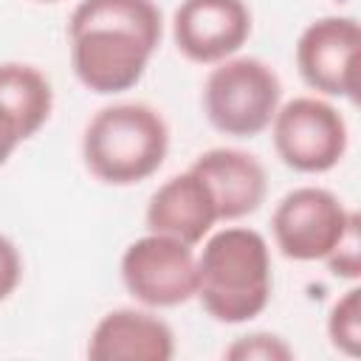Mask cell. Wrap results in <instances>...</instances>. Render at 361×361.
<instances>
[{"mask_svg":"<svg viewBox=\"0 0 361 361\" xmlns=\"http://www.w3.org/2000/svg\"><path fill=\"white\" fill-rule=\"evenodd\" d=\"M76 79L99 93L135 87L161 45L164 17L152 0H79L68 20Z\"/></svg>","mask_w":361,"mask_h":361,"instance_id":"obj_1","label":"cell"},{"mask_svg":"<svg viewBox=\"0 0 361 361\" xmlns=\"http://www.w3.org/2000/svg\"><path fill=\"white\" fill-rule=\"evenodd\" d=\"M274 290L268 240L248 226H226L206 237L197 254V290L203 310L223 324L259 316Z\"/></svg>","mask_w":361,"mask_h":361,"instance_id":"obj_2","label":"cell"},{"mask_svg":"<svg viewBox=\"0 0 361 361\" xmlns=\"http://www.w3.org/2000/svg\"><path fill=\"white\" fill-rule=\"evenodd\" d=\"M169 149L164 116L141 102L102 107L85 127L82 158L93 178L110 186H133L155 175Z\"/></svg>","mask_w":361,"mask_h":361,"instance_id":"obj_3","label":"cell"},{"mask_svg":"<svg viewBox=\"0 0 361 361\" xmlns=\"http://www.w3.org/2000/svg\"><path fill=\"white\" fill-rule=\"evenodd\" d=\"M279 104L282 82L276 71L257 56H228L217 62L203 85V113L223 135H259L271 127Z\"/></svg>","mask_w":361,"mask_h":361,"instance_id":"obj_4","label":"cell"},{"mask_svg":"<svg viewBox=\"0 0 361 361\" xmlns=\"http://www.w3.org/2000/svg\"><path fill=\"white\" fill-rule=\"evenodd\" d=\"M271 138L285 166L302 175H322L344 158L350 130L338 107L327 99L296 96L274 113Z\"/></svg>","mask_w":361,"mask_h":361,"instance_id":"obj_5","label":"cell"},{"mask_svg":"<svg viewBox=\"0 0 361 361\" xmlns=\"http://www.w3.org/2000/svg\"><path fill=\"white\" fill-rule=\"evenodd\" d=\"M121 282L147 307H178L195 299L197 257L195 245L147 231L121 254Z\"/></svg>","mask_w":361,"mask_h":361,"instance_id":"obj_6","label":"cell"},{"mask_svg":"<svg viewBox=\"0 0 361 361\" xmlns=\"http://www.w3.org/2000/svg\"><path fill=\"white\" fill-rule=\"evenodd\" d=\"M350 209L324 186H296L279 197L271 234L282 257L296 262L324 259L350 223Z\"/></svg>","mask_w":361,"mask_h":361,"instance_id":"obj_7","label":"cell"},{"mask_svg":"<svg viewBox=\"0 0 361 361\" xmlns=\"http://www.w3.org/2000/svg\"><path fill=\"white\" fill-rule=\"evenodd\" d=\"M358 45L355 17L330 14L313 20L296 39V68L307 87L322 96L355 99L358 90Z\"/></svg>","mask_w":361,"mask_h":361,"instance_id":"obj_8","label":"cell"},{"mask_svg":"<svg viewBox=\"0 0 361 361\" xmlns=\"http://www.w3.org/2000/svg\"><path fill=\"white\" fill-rule=\"evenodd\" d=\"M251 37V8L245 0H183L172 14L178 51L197 65H217Z\"/></svg>","mask_w":361,"mask_h":361,"instance_id":"obj_9","label":"cell"},{"mask_svg":"<svg viewBox=\"0 0 361 361\" xmlns=\"http://www.w3.org/2000/svg\"><path fill=\"white\" fill-rule=\"evenodd\" d=\"M189 169L203 178V183L214 197L217 217L226 223L254 214L265 200L268 192L265 166L259 164L257 155L245 149L212 147L200 152Z\"/></svg>","mask_w":361,"mask_h":361,"instance_id":"obj_10","label":"cell"},{"mask_svg":"<svg viewBox=\"0 0 361 361\" xmlns=\"http://www.w3.org/2000/svg\"><path fill=\"white\" fill-rule=\"evenodd\" d=\"M144 220L149 231L175 237L186 245L203 243L212 234L214 223H220L209 186L192 169L172 175L152 192Z\"/></svg>","mask_w":361,"mask_h":361,"instance_id":"obj_11","label":"cell"},{"mask_svg":"<svg viewBox=\"0 0 361 361\" xmlns=\"http://www.w3.org/2000/svg\"><path fill=\"white\" fill-rule=\"evenodd\" d=\"M87 355L93 361H169L175 355V333L149 310L118 307L96 322Z\"/></svg>","mask_w":361,"mask_h":361,"instance_id":"obj_12","label":"cell"},{"mask_svg":"<svg viewBox=\"0 0 361 361\" xmlns=\"http://www.w3.org/2000/svg\"><path fill=\"white\" fill-rule=\"evenodd\" d=\"M327 336L338 353H344L350 358L358 355V347H361V290L355 285L333 302V307L327 313Z\"/></svg>","mask_w":361,"mask_h":361,"instance_id":"obj_13","label":"cell"},{"mask_svg":"<svg viewBox=\"0 0 361 361\" xmlns=\"http://www.w3.org/2000/svg\"><path fill=\"white\" fill-rule=\"evenodd\" d=\"M223 355L228 361H290L293 347L274 333H248L234 338Z\"/></svg>","mask_w":361,"mask_h":361,"instance_id":"obj_14","label":"cell"},{"mask_svg":"<svg viewBox=\"0 0 361 361\" xmlns=\"http://www.w3.org/2000/svg\"><path fill=\"white\" fill-rule=\"evenodd\" d=\"M327 268L333 276L338 279H358L361 276V220L353 212L350 223L344 228V234L338 237V243L333 245V251L324 257Z\"/></svg>","mask_w":361,"mask_h":361,"instance_id":"obj_15","label":"cell"},{"mask_svg":"<svg viewBox=\"0 0 361 361\" xmlns=\"http://www.w3.org/2000/svg\"><path fill=\"white\" fill-rule=\"evenodd\" d=\"M31 138V130L17 116V110L0 96V166L14 155V149Z\"/></svg>","mask_w":361,"mask_h":361,"instance_id":"obj_16","label":"cell"},{"mask_svg":"<svg viewBox=\"0 0 361 361\" xmlns=\"http://www.w3.org/2000/svg\"><path fill=\"white\" fill-rule=\"evenodd\" d=\"M20 279H23V257L17 245L6 234H0V302H6L17 290Z\"/></svg>","mask_w":361,"mask_h":361,"instance_id":"obj_17","label":"cell"},{"mask_svg":"<svg viewBox=\"0 0 361 361\" xmlns=\"http://www.w3.org/2000/svg\"><path fill=\"white\" fill-rule=\"evenodd\" d=\"M39 3H56V0H39Z\"/></svg>","mask_w":361,"mask_h":361,"instance_id":"obj_18","label":"cell"}]
</instances>
